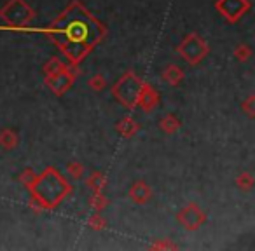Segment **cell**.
Segmentation results:
<instances>
[]
</instances>
